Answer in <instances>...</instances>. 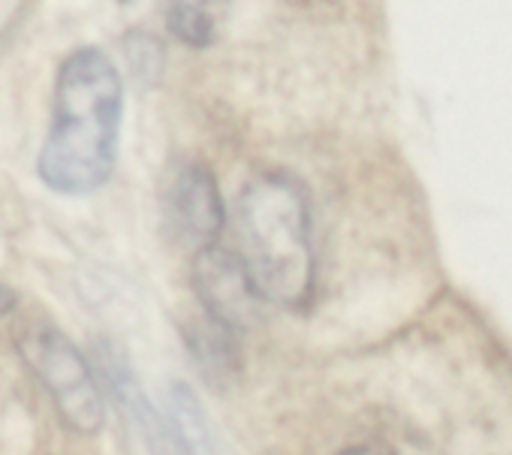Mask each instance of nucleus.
Wrapping results in <instances>:
<instances>
[{
	"label": "nucleus",
	"mask_w": 512,
	"mask_h": 455,
	"mask_svg": "<svg viewBox=\"0 0 512 455\" xmlns=\"http://www.w3.org/2000/svg\"><path fill=\"white\" fill-rule=\"evenodd\" d=\"M124 82L97 46L70 52L55 76L52 124L37 157L40 181L61 196H88L109 184L118 163Z\"/></svg>",
	"instance_id": "f257e3e1"
},
{
	"label": "nucleus",
	"mask_w": 512,
	"mask_h": 455,
	"mask_svg": "<svg viewBox=\"0 0 512 455\" xmlns=\"http://www.w3.org/2000/svg\"><path fill=\"white\" fill-rule=\"evenodd\" d=\"M238 260L263 302L299 311L314 296L311 202L290 172L253 175L235 202Z\"/></svg>",
	"instance_id": "f03ea898"
},
{
	"label": "nucleus",
	"mask_w": 512,
	"mask_h": 455,
	"mask_svg": "<svg viewBox=\"0 0 512 455\" xmlns=\"http://www.w3.org/2000/svg\"><path fill=\"white\" fill-rule=\"evenodd\" d=\"M19 353L52 398L61 422L76 434L103 428V392L91 359L55 326H40L22 335Z\"/></svg>",
	"instance_id": "7ed1b4c3"
},
{
	"label": "nucleus",
	"mask_w": 512,
	"mask_h": 455,
	"mask_svg": "<svg viewBox=\"0 0 512 455\" xmlns=\"http://www.w3.org/2000/svg\"><path fill=\"white\" fill-rule=\"evenodd\" d=\"M223 223L226 208L214 172L202 163H184L166 193V226L172 239L184 251L199 254L220 242Z\"/></svg>",
	"instance_id": "20e7f679"
},
{
	"label": "nucleus",
	"mask_w": 512,
	"mask_h": 455,
	"mask_svg": "<svg viewBox=\"0 0 512 455\" xmlns=\"http://www.w3.org/2000/svg\"><path fill=\"white\" fill-rule=\"evenodd\" d=\"M193 287L202 305V314L223 323L232 332L250 329L263 314V296L256 293L253 281L247 278L238 254L211 245L193 254Z\"/></svg>",
	"instance_id": "39448f33"
},
{
	"label": "nucleus",
	"mask_w": 512,
	"mask_h": 455,
	"mask_svg": "<svg viewBox=\"0 0 512 455\" xmlns=\"http://www.w3.org/2000/svg\"><path fill=\"white\" fill-rule=\"evenodd\" d=\"M94 371H97V380L106 383L109 395L115 398V404L121 407V413L142 431V437L151 443V449L157 455H172V431H169V422L157 416V410L148 404L142 386H139V377L133 374L127 356L112 344V341H97L94 344Z\"/></svg>",
	"instance_id": "423d86ee"
},
{
	"label": "nucleus",
	"mask_w": 512,
	"mask_h": 455,
	"mask_svg": "<svg viewBox=\"0 0 512 455\" xmlns=\"http://www.w3.org/2000/svg\"><path fill=\"white\" fill-rule=\"evenodd\" d=\"M229 10L232 0H163L169 34L190 49L214 46L226 28Z\"/></svg>",
	"instance_id": "0eeeda50"
},
{
	"label": "nucleus",
	"mask_w": 512,
	"mask_h": 455,
	"mask_svg": "<svg viewBox=\"0 0 512 455\" xmlns=\"http://www.w3.org/2000/svg\"><path fill=\"white\" fill-rule=\"evenodd\" d=\"M235 335L238 332L226 329L223 323L211 320L208 314H202L196 323L187 326V347H190L193 359L202 365L205 377L223 380V377H235L241 371Z\"/></svg>",
	"instance_id": "6e6552de"
},
{
	"label": "nucleus",
	"mask_w": 512,
	"mask_h": 455,
	"mask_svg": "<svg viewBox=\"0 0 512 455\" xmlns=\"http://www.w3.org/2000/svg\"><path fill=\"white\" fill-rule=\"evenodd\" d=\"M169 431H172V455H217L208 419L193 398L187 383L169 386Z\"/></svg>",
	"instance_id": "1a4fd4ad"
},
{
	"label": "nucleus",
	"mask_w": 512,
	"mask_h": 455,
	"mask_svg": "<svg viewBox=\"0 0 512 455\" xmlns=\"http://www.w3.org/2000/svg\"><path fill=\"white\" fill-rule=\"evenodd\" d=\"M16 302H19L16 290H13L10 284H4V281H0V317H4V314H10V311L16 308Z\"/></svg>",
	"instance_id": "9d476101"
},
{
	"label": "nucleus",
	"mask_w": 512,
	"mask_h": 455,
	"mask_svg": "<svg viewBox=\"0 0 512 455\" xmlns=\"http://www.w3.org/2000/svg\"><path fill=\"white\" fill-rule=\"evenodd\" d=\"M341 455H389V452H383V449H377V446H350V449H344Z\"/></svg>",
	"instance_id": "9b49d317"
}]
</instances>
